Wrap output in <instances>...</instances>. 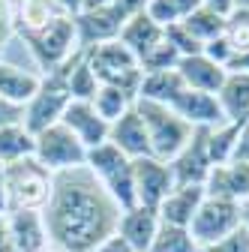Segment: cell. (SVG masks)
Instances as JSON below:
<instances>
[{
  "label": "cell",
  "mask_w": 249,
  "mask_h": 252,
  "mask_svg": "<svg viewBox=\"0 0 249 252\" xmlns=\"http://www.w3.org/2000/svg\"><path fill=\"white\" fill-rule=\"evenodd\" d=\"M177 72L183 78V84L189 90H201V93H219L222 81H225V66L213 63L210 57L204 54H189V57H180L177 60Z\"/></svg>",
  "instance_id": "obj_19"
},
{
  "label": "cell",
  "mask_w": 249,
  "mask_h": 252,
  "mask_svg": "<svg viewBox=\"0 0 249 252\" xmlns=\"http://www.w3.org/2000/svg\"><path fill=\"white\" fill-rule=\"evenodd\" d=\"M36 153V135L24 123L0 126V165H12L21 159H30Z\"/></svg>",
  "instance_id": "obj_25"
},
{
  "label": "cell",
  "mask_w": 249,
  "mask_h": 252,
  "mask_svg": "<svg viewBox=\"0 0 249 252\" xmlns=\"http://www.w3.org/2000/svg\"><path fill=\"white\" fill-rule=\"evenodd\" d=\"M240 126L243 123H219V126H213V129H207V156H210L213 165H222L234 156Z\"/></svg>",
  "instance_id": "obj_30"
},
{
  "label": "cell",
  "mask_w": 249,
  "mask_h": 252,
  "mask_svg": "<svg viewBox=\"0 0 249 252\" xmlns=\"http://www.w3.org/2000/svg\"><path fill=\"white\" fill-rule=\"evenodd\" d=\"M177 117H183L192 129H213V126L225 123V114L219 108V99L213 93H201V90H189L183 87L168 105Z\"/></svg>",
  "instance_id": "obj_12"
},
{
  "label": "cell",
  "mask_w": 249,
  "mask_h": 252,
  "mask_svg": "<svg viewBox=\"0 0 249 252\" xmlns=\"http://www.w3.org/2000/svg\"><path fill=\"white\" fill-rule=\"evenodd\" d=\"M69 102H72V96H69V84H66V66H60L57 72L42 75L36 96L24 105V120L21 123L33 135H39L42 129L60 123V117H63Z\"/></svg>",
  "instance_id": "obj_7"
},
{
  "label": "cell",
  "mask_w": 249,
  "mask_h": 252,
  "mask_svg": "<svg viewBox=\"0 0 249 252\" xmlns=\"http://www.w3.org/2000/svg\"><path fill=\"white\" fill-rule=\"evenodd\" d=\"M240 225H243L240 222V204L204 195L198 213L192 216V222H189V237L195 240L198 249H210L213 243H219L222 237H228Z\"/></svg>",
  "instance_id": "obj_9"
},
{
  "label": "cell",
  "mask_w": 249,
  "mask_h": 252,
  "mask_svg": "<svg viewBox=\"0 0 249 252\" xmlns=\"http://www.w3.org/2000/svg\"><path fill=\"white\" fill-rule=\"evenodd\" d=\"M42 252H63V249H57V246H51V243H48V246H45Z\"/></svg>",
  "instance_id": "obj_51"
},
{
  "label": "cell",
  "mask_w": 249,
  "mask_h": 252,
  "mask_svg": "<svg viewBox=\"0 0 249 252\" xmlns=\"http://www.w3.org/2000/svg\"><path fill=\"white\" fill-rule=\"evenodd\" d=\"M159 213L156 210H147V207H132V210H123L120 213V222H117V234L129 243L132 252H147L153 246V237L159 231Z\"/></svg>",
  "instance_id": "obj_18"
},
{
  "label": "cell",
  "mask_w": 249,
  "mask_h": 252,
  "mask_svg": "<svg viewBox=\"0 0 249 252\" xmlns=\"http://www.w3.org/2000/svg\"><path fill=\"white\" fill-rule=\"evenodd\" d=\"M147 252H198L195 240L189 237V228H177V225H159L153 246Z\"/></svg>",
  "instance_id": "obj_32"
},
{
  "label": "cell",
  "mask_w": 249,
  "mask_h": 252,
  "mask_svg": "<svg viewBox=\"0 0 249 252\" xmlns=\"http://www.w3.org/2000/svg\"><path fill=\"white\" fill-rule=\"evenodd\" d=\"M63 15L66 12L57 6V0H15V33L30 36Z\"/></svg>",
  "instance_id": "obj_23"
},
{
  "label": "cell",
  "mask_w": 249,
  "mask_h": 252,
  "mask_svg": "<svg viewBox=\"0 0 249 252\" xmlns=\"http://www.w3.org/2000/svg\"><path fill=\"white\" fill-rule=\"evenodd\" d=\"M0 216H6V177H3V165H0Z\"/></svg>",
  "instance_id": "obj_47"
},
{
  "label": "cell",
  "mask_w": 249,
  "mask_h": 252,
  "mask_svg": "<svg viewBox=\"0 0 249 252\" xmlns=\"http://www.w3.org/2000/svg\"><path fill=\"white\" fill-rule=\"evenodd\" d=\"M117 39L126 45L138 57V63H141V57H147L153 48L165 39V30L153 21V18H147V12H138V15L126 18V24H123V30H120Z\"/></svg>",
  "instance_id": "obj_22"
},
{
  "label": "cell",
  "mask_w": 249,
  "mask_h": 252,
  "mask_svg": "<svg viewBox=\"0 0 249 252\" xmlns=\"http://www.w3.org/2000/svg\"><path fill=\"white\" fill-rule=\"evenodd\" d=\"M105 6H117V0H84V9H81V12H90V9H105Z\"/></svg>",
  "instance_id": "obj_46"
},
{
  "label": "cell",
  "mask_w": 249,
  "mask_h": 252,
  "mask_svg": "<svg viewBox=\"0 0 249 252\" xmlns=\"http://www.w3.org/2000/svg\"><path fill=\"white\" fill-rule=\"evenodd\" d=\"M24 120V108L6 102L3 96H0V126H9V123H21Z\"/></svg>",
  "instance_id": "obj_39"
},
{
  "label": "cell",
  "mask_w": 249,
  "mask_h": 252,
  "mask_svg": "<svg viewBox=\"0 0 249 252\" xmlns=\"http://www.w3.org/2000/svg\"><path fill=\"white\" fill-rule=\"evenodd\" d=\"M93 252H132V249H129V243H126V240H123V237L114 231L111 237H105L96 249H93Z\"/></svg>",
  "instance_id": "obj_41"
},
{
  "label": "cell",
  "mask_w": 249,
  "mask_h": 252,
  "mask_svg": "<svg viewBox=\"0 0 249 252\" xmlns=\"http://www.w3.org/2000/svg\"><path fill=\"white\" fill-rule=\"evenodd\" d=\"M228 45L237 51H246L249 48V9H231L228 18H225V33Z\"/></svg>",
  "instance_id": "obj_33"
},
{
  "label": "cell",
  "mask_w": 249,
  "mask_h": 252,
  "mask_svg": "<svg viewBox=\"0 0 249 252\" xmlns=\"http://www.w3.org/2000/svg\"><path fill=\"white\" fill-rule=\"evenodd\" d=\"M57 6L63 9L66 15H72V18H75V15L84 9V0H57Z\"/></svg>",
  "instance_id": "obj_45"
},
{
  "label": "cell",
  "mask_w": 249,
  "mask_h": 252,
  "mask_svg": "<svg viewBox=\"0 0 249 252\" xmlns=\"http://www.w3.org/2000/svg\"><path fill=\"white\" fill-rule=\"evenodd\" d=\"M207 252H249V231L240 225V228H234L228 237H222L219 243H213Z\"/></svg>",
  "instance_id": "obj_36"
},
{
  "label": "cell",
  "mask_w": 249,
  "mask_h": 252,
  "mask_svg": "<svg viewBox=\"0 0 249 252\" xmlns=\"http://www.w3.org/2000/svg\"><path fill=\"white\" fill-rule=\"evenodd\" d=\"M147 3H150V0H117V9L126 15V18H132V15H138V12H144Z\"/></svg>",
  "instance_id": "obj_43"
},
{
  "label": "cell",
  "mask_w": 249,
  "mask_h": 252,
  "mask_svg": "<svg viewBox=\"0 0 249 252\" xmlns=\"http://www.w3.org/2000/svg\"><path fill=\"white\" fill-rule=\"evenodd\" d=\"M204 186H174L168 198L159 204V222L165 225H177V228H189L192 216L198 213L201 201H204Z\"/></svg>",
  "instance_id": "obj_20"
},
{
  "label": "cell",
  "mask_w": 249,
  "mask_h": 252,
  "mask_svg": "<svg viewBox=\"0 0 249 252\" xmlns=\"http://www.w3.org/2000/svg\"><path fill=\"white\" fill-rule=\"evenodd\" d=\"M3 177H6V213L9 210H45L51 189H54V174L36 162V156L3 165Z\"/></svg>",
  "instance_id": "obj_4"
},
{
  "label": "cell",
  "mask_w": 249,
  "mask_h": 252,
  "mask_svg": "<svg viewBox=\"0 0 249 252\" xmlns=\"http://www.w3.org/2000/svg\"><path fill=\"white\" fill-rule=\"evenodd\" d=\"M132 180H135V207H147V210H159V204L177 186L171 165L162 159H153V156L132 162Z\"/></svg>",
  "instance_id": "obj_10"
},
{
  "label": "cell",
  "mask_w": 249,
  "mask_h": 252,
  "mask_svg": "<svg viewBox=\"0 0 249 252\" xmlns=\"http://www.w3.org/2000/svg\"><path fill=\"white\" fill-rule=\"evenodd\" d=\"M231 159H237V162H249V120L240 126L237 147H234V156H231Z\"/></svg>",
  "instance_id": "obj_40"
},
{
  "label": "cell",
  "mask_w": 249,
  "mask_h": 252,
  "mask_svg": "<svg viewBox=\"0 0 249 252\" xmlns=\"http://www.w3.org/2000/svg\"><path fill=\"white\" fill-rule=\"evenodd\" d=\"M66 84H69V96L75 102H93V96H96L99 81H96V75H93V69L87 66L84 51H78L66 63Z\"/></svg>",
  "instance_id": "obj_27"
},
{
  "label": "cell",
  "mask_w": 249,
  "mask_h": 252,
  "mask_svg": "<svg viewBox=\"0 0 249 252\" xmlns=\"http://www.w3.org/2000/svg\"><path fill=\"white\" fill-rule=\"evenodd\" d=\"M225 72H243V75H249V48H246V51H237V54L228 60Z\"/></svg>",
  "instance_id": "obj_42"
},
{
  "label": "cell",
  "mask_w": 249,
  "mask_h": 252,
  "mask_svg": "<svg viewBox=\"0 0 249 252\" xmlns=\"http://www.w3.org/2000/svg\"><path fill=\"white\" fill-rule=\"evenodd\" d=\"M93 108H96V114L105 120V123H114L120 120L126 111L135 108V96L120 87H111V84H99L96 96H93Z\"/></svg>",
  "instance_id": "obj_28"
},
{
  "label": "cell",
  "mask_w": 249,
  "mask_h": 252,
  "mask_svg": "<svg viewBox=\"0 0 249 252\" xmlns=\"http://www.w3.org/2000/svg\"><path fill=\"white\" fill-rule=\"evenodd\" d=\"M0 54H3V48H0ZM0 60H3V57H0Z\"/></svg>",
  "instance_id": "obj_52"
},
{
  "label": "cell",
  "mask_w": 249,
  "mask_h": 252,
  "mask_svg": "<svg viewBox=\"0 0 249 252\" xmlns=\"http://www.w3.org/2000/svg\"><path fill=\"white\" fill-rule=\"evenodd\" d=\"M204 6H210V9H216L219 15H228L231 9H234V0H201Z\"/></svg>",
  "instance_id": "obj_44"
},
{
  "label": "cell",
  "mask_w": 249,
  "mask_h": 252,
  "mask_svg": "<svg viewBox=\"0 0 249 252\" xmlns=\"http://www.w3.org/2000/svg\"><path fill=\"white\" fill-rule=\"evenodd\" d=\"M126 15L117 6H105V9H90V12H78L75 15V30H78V48L87 51L99 42H111L120 36Z\"/></svg>",
  "instance_id": "obj_13"
},
{
  "label": "cell",
  "mask_w": 249,
  "mask_h": 252,
  "mask_svg": "<svg viewBox=\"0 0 249 252\" xmlns=\"http://www.w3.org/2000/svg\"><path fill=\"white\" fill-rule=\"evenodd\" d=\"M84 60L87 66L93 69L99 84H111V87H120L132 93L138 99V84H141V66H138V57L123 45L120 39H111V42H99L84 51Z\"/></svg>",
  "instance_id": "obj_5"
},
{
  "label": "cell",
  "mask_w": 249,
  "mask_h": 252,
  "mask_svg": "<svg viewBox=\"0 0 249 252\" xmlns=\"http://www.w3.org/2000/svg\"><path fill=\"white\" fill-rule=\"evenodd\" d=\"M168 165H171V174H174L177 186H204V180L213 168L210 156H207V129H195L189 144H186Z\"/></svg>",
  "instance_id": "obj_11"
},
{
  "label": "cell",
  "mask_w": 249,
  "mask_h": 252,
  "mask_svg": "<svg viewBox=\"0 0 249 252\" xmlns=\"http://www.w3.org/2000/svg\"><path fill=\"white\" fill-rule=\"evenodd\" d=\"M177 60H180L177 48L168 39H162L147 57H141L138 66H141V72H162V69H177Z\"/></svg>",
  "instance_id": "obj_34"
},
{
  "label": "cell",
  "mask_w": 249,
  "mask_h": 252,
  "mask_svg": "<svg viewBox=\"0 0 249 252\" xmlns=\"http://www.w3.org/2000/svg\"><path fill=\"white\" fill-rule=\"evenodd\" d=\"M0 252H9V234H6V216H0Z\"/></svg>",
  "instance_id": "obj_48"
},
{
  "label": "cell",
  "mask_w": 249,
  "mask_h": 252,
  "mask_svg": "<svg viewBox=\"0 0 249 252\" xmlns=\"http://www.w3.org/2000/svg\"><path fill=\"white\" fill-rule=\"evenodd\" d=\"M165 39L177 48V54L180 57H189V54H201L204 51V45L186 30V24L180 21V24H171V27H165Z\"/></svg>",
  "instance_id": "obj_35"
},
{
  "label": "cell",
  "mask_w": 249,
  "mask_h": 252,
  "mask_svg": "<svg viewBox=\"0 0 249 252\" xmlns=\"http://www.w3.org/2000/svg\"><path fill=\"white\" fill-rule=\"evenodd\" d=\"M183 78L177 69H162V72H144L141 84H138V99L147 102H159V105H171V99L183 90Z\"/></svg>",
  "instance_id": "obj_26"
},
{
  "label": "cell",
  "mask_w": 249,
  "mask_h": 252,
  "mask_svg": "<svg viewBox=\"0 0 249 252\" xmlns=\"http://www.w3.org/2000/svg\"><path fill=\"white\" fill-rule=\"evenodd\" d=\"M42 219L51 246L63 252H93L105 237L117 231L120 207L84 165L54 174V189L42 210Z\"/></svg>",
  "instance_id": "obj_1"
},
{
  "label": "cell",
  "mask_w": 249,
  "mask_h": 252,
  "mask_svg": "<svg viewBox=\"0 0 249 252\" xmlns=\"http://www.w3.org/2000/svg\"><path fill=\"white\" fill-rule=\"evenodd\" d=\"M24 45L30 48L33 54L36 66L48 75V72H57L60 66H66V63L81 51L78 48V30H75V18L72 15H63L51 21L48 27L36 30V33L30 36H21Z\"/></svg>",
  "instance_id": "obj_6"
},
{
  "label": "cell",
  "mask_w": 249,
  "mask_h": 252,
  "mask_svg": "<svg viewBox=\"0 0 249 252\" xmlns=\"http://www.w3.org/2000/svg\"><path fill=\"white\" fill-rule=\"evenodd\" d=\"M204 3L201 0H150L147 3V18H153L162 30L165 27H171V24H180V21H186L195 9H201Z\"/></svg>",
  "instance_id": "obj_29"
},
{
  "label": "cell",
  "mask_w": 249,
  "mask_h": 252,
  "mask_svg": "<svg viewBox=\"0 0 249 252\" xmlns=\"http://www.w3.org/2000/svg\"><path fill=\"white\" fill-rule=\"evenodd\" d=\"M240 222H243V228L249 231V201H243V204H240Z\"/></svg>",
  "instance_id": "obj_49"
},
{
  "label": "cell",
  "mask_w": 249,
  "mask_h": 252,
  "mask_svg": "<svg viewBox=\"0 0 249 252\" xmlns=\"http://www.w3.org/2000/svg\"><path fill=\"white\" fill-rule=\"evenodd\" d=\"M198 252H207V249H198Z\"/></svg>",
  "instance_id": "obj_53"
},
{
  "label": "cell",
  "mask_w": 249,
  "mask_h": 252,
  "mask_svg": "<svg viewBox=\"0 0 249 252\" xmlns=\"http://www.w3.org/2000/svg\"><path fill=\"white\" fill-rule=\"evenodd\" d=\"M36 162L45 165L51 174H63V171H75L84 168L87 162V147L66 129L63 123H54L48 129H42L36 135Z\"/></svg>",
  "instance_id": "obj_8"
},
{
  "label": "cell",
  "mask_w": 249,
  "mask_h": 252,
  "mask_svg": "<svg viewBox=\"0 0 249 252\" xmlns=\"http://www.w3.org/2000/svg\"><path fill=\"white\" fill-rule=\"evenodd\" d=\"M87 171L99 180V186L108 192V198L123 210L135 207V180H132V159L123 156L111 141L87 150Z\"/></svg>",
  "instance_id": "obj_3"
},
{
  "label": "cell",
  "mask_w": 249,
  "mask_h": 252,
  "mask_svg": "<svg viewBox=\"0 0 249 252\" xmlns=\"http://www.w3.org/2000/svg\"><path fill=\"white\" fill-rule=\"evenodd\" d=\"M204 192L213 198L234 201V204L249 201V162L228 159L222 165H213L204 180Z\"/></svg>",
  "instance_id": "obj_15"
},
{
  "label": "cell",
  "mask_w": 249,
  "mask_h": 252,
  "mask_svg": "<svg viewBox=\"0 0 249 252\" xmlns=\"http://www.w3.org/2000/svg\"><path fill=\"white\" fill-rule=\"evenodd\" d=\"M6 234H9V252H42L51 243L42 210H9Z\"/></svg>",
  "instance_id": "obj_14"
},
{
  "label": "cell",
  "mask_w": 249,
  "mask_h": 252,
  "mask_svg": "<svg viewBox=\"0 0 249 252\" xmlns=\"http://www.w3.org/2000/svg\"><path fill=\"white\" fill-rule=\"evenodd\" d=\"M234 9H249V0H234Z\"/></svg>",
  "instance_id": "obj_50"
},
{
  "label": "cell",
  "mask_w": 249,
  "mask_h": 252,
  "mask_svg": "<svg viewBox=\"0 0 249 252\" xmlns=\"http://www.w3.org/2000/svg\"><path fill=\"white\" fill-rule=\"evenodd\" d=\"M135 111L144 120V129H147V141H150V156L153 159H162L171 162L174 156L189 144L192 138V126L186 123L183 117H177L168 105L159 102H147V99H135Z\"/></svg>",
  "instance_id": "obj_2"
},
{
  "label": "cell",
  "mask_w": 249,
  "mask_h": 252,
  "mask_svg": "<svg viewBox=\"0 0 249 252\" xmlns=\"http://www.w3.org/2000/svg\"><path fill=\"white\" fill-rule=\"evenodd\" d=\"M225 18L228 15H219L216 9H210V6H201V9H195L189 18H186L183 24H186V30L201 42V45H207V42H213L216 36H222L225 33Z\"/></svg>",
  "instance_id": "obj_31"
},
{
  "label": "cell",
  "mask_w": 249,
  "mask_h": 252,
  "mask_svg": "<svg viewBox=\"0 0 249 252\" xmlns=\"http://www.w3.org/2000/svg\"><path fill=\"white\" fill-rule=\"evenodd\" d=\"M15 36V0H0V48Z\"/></svg>",
  "instance_id": "obj_37"
},
{
  "label": "cell",
  "mask_w": 249,
  "mask_h": 252,
  "mask_svg": "<svg viewBox=\"0 0 249 252\" xmlns=\"http://www.w3.org/2000/svg\"><path fill=\"white\" fill-rule=\"evenodd\" d=\"M42 84V75L33 69H21L9 60H0V96L6 102L24 108L30 99L36 96V90Z\"/></svg>",
  "instance_id": "obj_21"
},
{
  "label": "cell",
  "mask_w": 249,
  "mask_h": 252,
  "mask_svg": "<svg viewBox=\"0 0 249 252\" xmlns=\"http://www.w3.org/2000/svg\"><path fill=\"white\" fill-rule=\"evenodd\" d=\"M204 57H210L213 63H219V66H228V60L234 57V48L228 45V39L225 36H216L213 42H207L204 45V51H201Z\"/></svg>",
  "instance_id": "obj_38"
},
{
  "label": "cell",
  "mask_w": 249,
  "mask_h": 252,
  "mask_svg": "<svg viewBox=\"0 0 249 252\" xmlns=\"http://www.w3.org/2000/svg\"><path fill=\"white\" fill-rule=\"evenodd\" d=\"M60 123H63L66 129H69L87 150L105 144V141H108V129H111V123H105V120L96 114L93 102H75V99L66 105V111H63V117H60Z\"/></svg>",
  "instance_id": "obj_16"
},
{
  "label": "cell",
  "mask_w": 249,
  "mask_h": 252,
  "mask_svg": "<svg viewBox=\"0 0 249 252\" xmlns=\"http://www.w3.org/2000/svg\"><path fill=\"white\" fill-rule=\"evenodd\" d=\"M108 141L123 153V156H129V159H144V156H150V141H147V129H144V120L141 114L132 108L126 111L120 120L111 123V129H108Z\"/></svg>",
  "instance_id": "obj_17"
},
{
  "label": "cell",
  "mask_w": 249,
  "mask_h": 252,
  "mask_svg": "<svg viewBox=\"0 0 249 252\" xmlns=\"http://www.w3.org/2000/svg\"><path fill=\"white\" fill-rule=\"evenodd\" d=\"M216 99H219V108L225 114V123H246L249 120V75L228 72Z\"/></svg>",
  "instance_id": "obj_24"
}]
</instances>
